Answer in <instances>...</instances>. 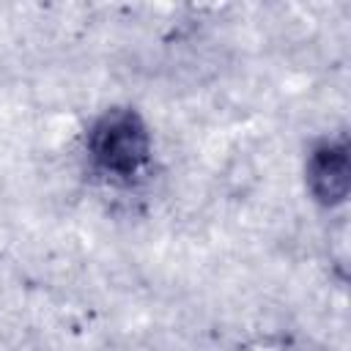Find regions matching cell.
I'll return each instance as SVG.
<instances>
[{
    "instance_id": "2",
    "label": "cell",
    "mask_w": 351,
    "mask_h": 351,
    "mask_svg": "<svg viewBox=\"0 0 351 351\" xmlns=\"http://www.w3.org/2000/svg\"><path fill=\"white\" fill-rule=\"evenodd\" d=\"M304 178L318 206H343L351 189V156L346 134L318 140L304 162Z\"/></svg>"
},
{
    "instance_id": "1",
    "label": "cell",
    "mask_w": 351,
    "mask_h": 351,
    "mask_svg": "<svg viewBox=\"0 0 351 351\" xmlns=\"http://www.w3.org/2000/svg\"><path fill=\"white\" fill-rule=\"evenodd\" d=\"M90 165L115 184H132L151 162V132L134 107H110L88 129Z\"/></svg>"
}]
</instances>
